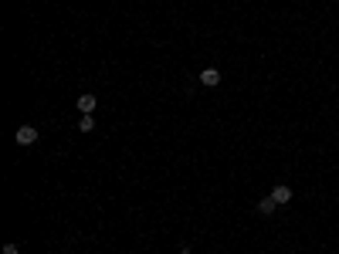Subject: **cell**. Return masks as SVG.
Segmentation results:
<instances>
[{
    "mask_svg": "<svg viewBox=\"0 0 339 254\" xmlns=\"http://www.w3.org/2000/svg\"><path fill=\"white\" fill-rule=\"evenodd\" d=\"M180 254H190V247H183V251H180Z\"/></svg>",
    "mask_w": 339,
    "mask_h": 254,
    "instance_id": "ba28073f",
    "label": "cell"
},
{
    "mask_svg": "<svg viewBox=\"0 0 339 254\" xmlns=\"http://www.w3.org/2000/svg\"><path fill=\"white\" fill-rule=\"evenodd\" d=\"M92 129H95V119H92V115H81L78 119V133H92Z\"/></svg>",
    "mask_w": 339,
    "mask_h": 254,
    "instance_id": "8992f818",
    "label": "cell"
},
{
    "mask_svg": "<svg viewBox=\"0 0 339 254\" xmlns=\"http://www.w3.org/2000/svg\"><path fill=\"white\" fill-rule=\"evenodd\" d=\"M271 197L278 200V207H282V203H292V187H285V183H278V187L271 190Z\"/></svg>",
    "mask_w": 339,
    "mask_h": 254,
    "instance_id": "277c9868",
    "label": "cell"
},
{
    "mask_svg": "<svg viewBox=\"0 0 339 254\" xmlns=\"http://www.w3.org/2000/svg\"><path fill=\"white\" fill-rule=\"evenodd\" d=\"M200 85H207V89L221 85V71H217V68H203L200 71Z\"/></svg>",
    "mask_w": 339,
    "mask_h": 254,
    "instance_id": "3957f363",
    "label": "cell"
},
{
    "mask_svg": "<svg viewBox=\"0 0 339 254\" xmlns=\"http://www.w3.org/2000/svg\"><path fill=\"white\" fill-rule=\"evenodd\" d=\"M275 207H278V200L271 197V193H268V197H261V200H258V210L265 214V217H268V214H275Z\"/></svg>",
    "mask_w": 339,
    "mask_h": 254,
    "instance_id": "5b68a950",
    "label": "cell"
},
{
    "mask_svg": "<svg viewBox=\"0 0 339 254\" xmlns=\"http://www.w3.org/2000/svg\"><path fill=\"white\" fill-rule=\"evenodd\" d=\"M4 254H21V247L17 244H4Z\"/></svg>",
    "mask_w": 339,
    "mask_h": 254,
    "instance_id": "52a82bcc",
    "label": "cell"
},
{
    "mask_svg": "<svg viewBox=\"0 0 339 254\" xmlns=\"http://www.w3.org/2000/svg\"><path fill=\"white\" fill-rule=\"evenodd\" d=\"M75 105H78L81 115H92V112H95V105H99V99H95L92 92H85V95H78V102H75Z\"/></svg>",
    "mask_w": 339,
    "mask_h": 254,
    "instance_id": "7a4b0ae2",
    "label": "cell"
},
{
    "mask_svg": "<svg viewBox=\"0 0 339 254\" xmlns=\"http://www.w3.org/2000/svg\"><path fill=\"white\" fill-rule=\"evenodd\" d=\"M14 143L17 146H34L37 143V129H34V125H21V129L14 133Z\"/></svg>",
    "mask_w": 339,
    "mask_h": 254,
    "instance_id": "6da1fadb",
    "label": "cell"
}]
</instances>
